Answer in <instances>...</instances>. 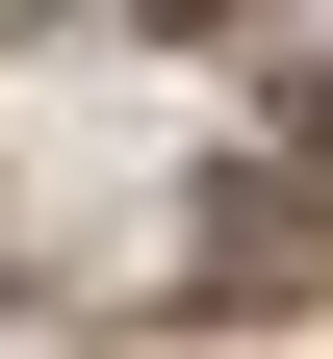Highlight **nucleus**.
Returning <instances> with one entry per match:
<instances>
[{
    "label": "nucleus",
    "mask_w": 333,
    "mask_h": 359,
    "mask_svg": "<svg viewBox=\"0 0 333 359\" xmlns=\"http://www.w3.org/2000/svg\"><path fill=\"white\" fill-rule=\"evenodd\" d=\"M308 283H333V205H308V180L205 205V308H308Z\"/></svg>",
    "instance_id": "obj_1"
}]
</instances>
